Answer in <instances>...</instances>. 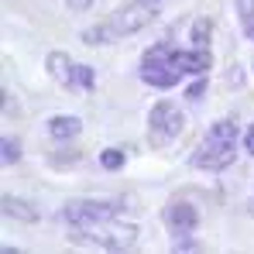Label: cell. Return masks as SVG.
<instances>
[{
    "label": "cell",
    "instance_id": "cell-16",
    "mask_svg": "<svg viewBox=\"0 0 254 254\" xmlns=\"http://www.w3.org/2000/svg\"><path fill=\"white\" fill-rule=\"evenodd\" d=\"M203 89H206V79H203V76H199V79H196V83L189 86V93H186V100H196V96H203Z\"/></svg>",
    "mask_w": 254,
    "mask_h": 254
},
{
    "label": "cell",
    "instance_id": "cell-5",
    "mask_svg": "<svg viewBox=\"0 0 254 254\" xmlns=\"http://www.w3.org/2000/svg\"><path fill=\"white\" fill-rule=\"evenodd\" d=\"M148 127H151V141H155V144H169L172 137L182 130V114H179V107H172L169 100L155 103L151 114H148Z\"/></svg>",
    "mask_w": 254,
    "mask_h": 254
},
{
    "label": "cell",
    "instance_id": "cell-11",
    "mask_svg": "<svg viewBox=\"0 0 254 254\" xmlns=\"http://www.w3.org/2000/svg\"><path fill=\"white\" fill-rule=\"evenodd\" d=\"M210 17H199V21H196V24H192V45H196V48H206V45H210Z\"/></svg>",
    "mask_w": 254,
    "mask_h": 254
},
{
    "label": "cell",
    "instance_id": "cell-20",
    "mask_svg": "<svg viewBox=\"0 0 254 254\" xmlns=\"http://www.w3.org/2000/svg\"><path fill=\"white\" fill-rule=\"evenodd\" d=\"M148 3H155V7H158V3H165V0H148Z\"/></svg>",
    "mask_w": 254,
    "mask_h": 254
},
{
    "label": "cell",
    "instance_id": "cell-17",
    "mask_svg": "<svg viewBox=\"0 0 254 254\" xmlns=\"http://www.w3.org/2000/svg\"><path fill=\"white\" fill-rule=\"evenodd\" d=\"M244 151H248V155H254V124L248 127V134H244Z\"/></svg>",
    "mask_w": 254,
    "mask_h": 254
},
{
    "label": "cell",
    "instance_id": "cell-6",
    "mask_svg": "<svg viewBox=\"0 0 254 254\" xmlns=\"http://www.w3.org/2000/svg\"><path fill=\"white\" fill-rule=\"evenodd\" d=\"M62 216H65L72 227H83V223H89V220L114 216V206H110V203H96V199H72V203H65Z\"/></svg>",
    "mask_w": 254,
    "mask_h": 254
},
{
    "label": "cell",
    "instance_id": "cell-1",
    "mask_svg": "<svg viewBox=\"0 0 254 254\" xmlns=\"http://www.w3.org/2000/svg\"><path fill=\"white\" fill-rule=\"evenodd\" d=\"M69 237H72V244H89L100 251H127L137 244V227L117 220V216H100L83 227H72Z\"/></svg>",
    "mask_w": 254,
    "mask_h": 254
},
{
    "label": "cell",
    "instance_id": "cell-4",
    "mask_svg": "<svg viewBox=\"0 0 254 254\" xmlns=\"http://www.w3.org/2000/svg\"><path fill=\"white\" fill-rule=\"evenodd\" d=\"M151 17H155V3H148V0H134V3L121 7V10L107 21V31H110V38H127V35L141 31V28H148Z\"/></svg>",
    "mask_w": 254,
    "mask_h": 254
},
{
    "label": "cell",
    "instance_id": "cell-13",
    "mask_svg": "<svg viewBox=\"0 0 254 254\" xmlns=\"http://www.w3.org/2000/svg\"><path fill=\"white\" fill-rule=\"evenodd\" d=\"M72 89H93V69H89V65H76Z\"/></svg>",
    "mask_w": 254,
    "mask_h": 254
},
{
    "label": "cell",
    "instance_id": "cell-21",
    "mask_svg": "<svg viewBox=\"0 0 254 254\" xmlns=\"http://www.w3.org/2000/svg\"><path fill=\"white\" fill-rule=\"evenodd\" d=\"M251 206H254V203H251ZM251 213H254V210H251Z\"/></svg>",
    "mask_w": 254,
    "mask_h": 254
},
{
    "label": "cell",
    "instance_id": "cell-10",
    "mask_svg": "<svg viewBox=\"0 0 254 254\" xmlns=\"http://www.w3.org/2000/svg\"><path fill=\"white\" fill-rule=\"evenodd\" d=\"M3 213L14 216V220H24V223H35V220H38V210H35L31 203H21V199H14V196H3Z\"/></svg>",
    "mask_w": 254,
    "mask_h": 254
},
{
    "label": "cell",
    "instance_id": "cell-9",
    "mask_svg": "<svg viewBox=\"0 0 254 254\" xmlns=\"http://www.w3.org/2000/svg\"><path fill=\"white\" fill-rule=\"evenodd\" d=\"M83 130V121L79 117H52L48 121V134L55 137V141H69V137H76Z\"/></svg>",
    "mask_w": 254,
    "mask_h": 254
},
{
    "label": "cell",
    "instance_id": "cell-2",
    "mask_svg": "<svg viewBox=\"0 0 254 254\" xmlns=\"http://www.w3.org/2000/svg\"><path fill=\"white\" fill-rule=\"evenodd\" d=\"M237 141H241V130L234 121H216V124L206 130L203 144L196 148V165L206 172H220L227 169L234 158H237Z\"/></svg>",
    "mask_w": 254,
    "mask_h": 254
},
{
    "label": "cell",
    "instance_id": "cell-15",
    "mask_svg": "<svg viewBox=\"0 0 254 254\" xmlns=\"http://www.w3.org/2000/svg\"><path fill=\"white\" fill-rule=\"evenodd\" d=\"M14 162H17V141L3 137V165H14Z\"/></svg>",
    "mask_w": 254,
    "mask_h": 254
},
{
    "label": "cell",
    "instance_id": "cell-12",
    "mask_svg": "<svg viewBox=\"0 0 254 254\" xmlns=\"http://www.w3.org/2000/svg\"><path fill=\"white\" fill-rule=\"evenodd\" d=\"M100 165L110 169V172H117L121 165H124V151H117V148H103V151H100Z\"/></svg>",
    "mask_w": 254,
    "mask_h": 254
},
{
    "label": "cell",
    "instance_id": "cell-14",
    "mask_svg": "<svg viewBox=\"0 0 254 254\" xmlns=\"http://www.w3.org/2000/svg\"><path fill=\"white\" fill-rule=\"evenodd\" d=\"M237 14H241V24L251 28L254 24V0H237Z\"/></svg>",
    "mask_w": 254,
    "mask_h": 254
},
{
    "label": "cell",
    "instance_id": "cell-19",
    "mask_svg": "<svg viewBox=\"0 0 254 254\" xmlns=\"http://www.w3.org/2000/svg\"><path fill=\"white\" fill-rule=\"evenodd\" d=\"M244 35H248V38H254V24H251V28H244Z\"/></svg>",
    "mask_w": 254,
    "mask_h": 254
},
{
    "label": "cell",
    "instance_id": "cell-3",
    "mask_svg": "<svg viewBox=\"0 0 254 254\" xmlns=\"http://www.w3.org/2000/svg\"><path fill=\"white\" fill-rule=\"evenodd\" d=\"M182 76H186V69H182L179 48H169V45L148 48V55H144V62H141V79H144L148 86L169 89V86H175Z\"/></svg>",
    "mask_w": 254,
    "mask_h": 254
},
{
    "label": "cell",
    "instance_id": "cell-7",
    "mask_svg": "<svg viewBox=\"0 0 254 254\" xmlns=\"http://www.w3.org/2000/svg\"><path fill=\"white\" fill-rule=\"evenodd\" d=\"M196 223H199V210L189 206V203H172L169 210H165V227H169L172 237H186V234H192Z\"/></svg>",
    "mask_w": 254,
    "mask_h": 254
},
{
    "label": "cell",
    "instance_id": "cell-18",
    "mask_svg": "<svg viewBox=\"0 0 254 254\" xmlns=\"http://www.w3.org/2000/svg\"><path fill=\"white\" fill-rule=\"evenodd\" d=\"M65 3H69L72 10H89V3H93V0H65Z\"/></svg>",
    "mask_w": 254,
    "mask_h": 254
},
{
    "label": "cell",
    "instance_id": "cell-8",
    "mask_svg": "<svg viewBox=\"0 0 254 254\" xmlns=\"http://www.w3.org/2000/svg\"><path fill=\"white\" fill-rule=\"evenodd\" d=\"M45 65H48V72H52V79H55V83H62V86H69V89H72V76H76V62H72V59H69L65 52H52Z\"/></svg>",
    "mask_w": 254,
    "mask_h": 254
}]
</instances>
